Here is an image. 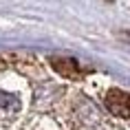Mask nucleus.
Masks as SVG:
<instances>
[{"label": "nucleus", "mask_w": 130, "mask_h": 130, "mask_svg": "<svg viewBox=\"0 0 130 130\" xmlns=\"http://www.w3.org/2000/svg\"><path fill=\"white\" fill-rule=\"evenodd\" d=\"M51 66H53L62 77H69V79H77L79 77V64L71 57H53L51 60Z\"/></svg>", "instance_id": "nucleus-2"}, {"label": "nucleus", "mask_w": 130, "mask_h": 130, "mask_svg": "<svg viewBox=\"0 0 130 130\" xmlns=\"http://www.w3.org/2000/svg\"><path fill=\"white\" fill-rule=\"evenodd\" d=\"M106 106L112 115L117 117H130V95L128 93H123L119 88H112L108 90V95H106Z\"/></svg>", "instance_id": "nucleus-1"}, {"label": "nucleus", "mask_w": 130, "mask_h": 130, "mask_svg": "<svg viewBox=\"0 0 130 130\" xmlns=\"http://www.w3.org/2000/svg\"><path fill=\"white\" fill-rule=\"evenodd\" d=\"M0 110H2V112H18V110H20V102H18L13 95L0 93Z\"/></svg>", "instance_id": "nucleus-3"}]
</instances>
